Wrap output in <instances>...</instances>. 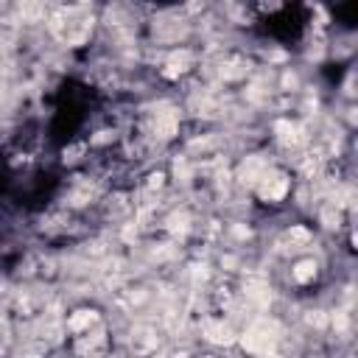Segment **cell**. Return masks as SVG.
<instances>
[{"label": "cell", "instance_id": "cell-1", "mask_svg": "<svg viewBox=\"0 0 358 358\" xmlns=\"http://www.w3.org/2000/svg\"><path fill=\"white\" fill-rule=\"evenodd\" d=\"M50 31L56 34L59 42H64L67 48H81L87 45V39L92 36L95 28V17L87 6H62L50 14Z\"/></svg>", "mask_w": 358, "mask_h": 358}, {"label": "cell", "instance_id": "cell-2", "mask_svg": "<svg viewBox=\"0 0 358 358\" xmlns=\"http://www.w3.org/2000/svg\"><path fill=\"white\" fill-rule=\"evenodd\" d=\"M280 341H282V327L271 316L252 319L249 327L238 336L241 350L249 352L252 358H268V355H274V350L280 347Z\"/></svg>", "mask_w": 358, "mask_h": 358}, {"label": "cell", "instance_id": "cell-3", "mask_svg": "<svg viewBox=\"0 0 358 358\" xmlns=\"http://www.w3.org/2000/svg\"><path fill=\"white\" fill-rule=\"evenodd\" d=\"M291 190H294V176H291L288 168H282V165H277V162H271L268 171H266V173L255 182V187H252V193L257 196V201L266 204V207L282 204V201L291 196Z\"/></svg>", "mask_w": 358, "mask_h": 358}, {"label": "cell", "instance_id": "cell-4", "mask_svg": "<svg viewBox=\"0 0 358 358\" xmlns=\"http://www.w3.org/2000/svg\"><path fill=\"white\" fill-rule=\"evenodd\" d=\"M179 123H182V115L176 106L171 103H159L154 106V112L148 115V134L157 140V143H168L179 134Z\"/></svg>", "mask_w": 358, "mask_h": 358}, {"label": "cell", "instance_id": "cell-5", "mask_svg": "<svg viewBox=\"0 0 358 358\" xmlns=\"http://www.w3.org/2000/svg\"><path fill=\"white\" fill-rule=\"evenodd\" d=\"M271 131H274V143H277L280 148H285V151H299V148H305L308 140H310L305 123H302V120H294V117H280V120H274Z\"/></svg>", "mask_w": 358, "mask_h": 358}, {"label": "cell", "instance_id": "cell-6", "mask_svg": "<svg viewBox=\"0 0 358 358\" xmlns=\"http://www.w3.org/2000/svg\"><path fill=\"white\" fill-rule=\"evenodd\" d=\"M193 67H196V53H193L190 48H185V45H176V48H171V50L165 53V59H162V64H159V76L168 78V81H179V78H185Z\"/></svg>", "mask_w": 358, "mask_h": 358}, {"label": "cell", "instance_id": "cell-7", "mask_svg": "<svg viewBox=\"0 0 358 358\" xmlns=\"http://www.w3.org/2000/svg\"><path fill=\"white\" fill-rule=\"evenodd\" d=\"M106 344H109V338H106V324H103V322L95 324L92 330L81 333V336H73V350H76L81 358H95V355H101V352L106 350Z\"/></svg>", "mask_w": 358, "mask_h": 358}, {"label": "cell", "instance_id": "cell-8", "mask_svg": "<svg viewBox=\"0 0 358 358\" xmlns=\"http://www.w3.org/2000/svg\"><path fill=\"white\" fill-rule=\"evenodd\" d=\"M268 165H271V159L266 157V154H246L243 159H241V165L235 168V179L243 185V187H255V182L268 171Z\"/></svg>", "mask_w": 358, "mask_h": 358}, {"label": "cell", "instance_id": "cell-9", "mask_svg": "<svg viewBox=\"0 0 358 358\" xmlns=\"http://www.w3.org/2000/svg\"><path fill=\"white\" fill-rule=\"evenodd\" d=\"M201 336H204V341L218 344V347H229L238 341L235 330L229 327V322H224V316H207L201 322Z\"/></svg>", "mask_w": 358, "mask_h": 358}, {"label": "cell", "instance_id": "cell-10", "mask_svg": "<svg viewBox=\"0 0 358 358\" xmlns=\"http://www.w3.org/2000/svg\"><path fill=\"white\" fill-rule=\"evenodd\" d=\"M103 319H101V313L95 310V308H76L67 319H64V333H70V338L73 336H81V333H87V330H92L95 324H101Z\"/></svg>", "mask_w": 358, "mask_h": 358}, {"label": "cell", "instance_id": "cell-11", "mask_svg": "<svg viewBox=\"0 0 358 358\" xmlns=\"http://www.w3.org/2000/svg\"><path fill=\"white\" fill-rule=\"evenodd\" d=\"M319 268H322V263L313 255H299L291 263V282L294 285H310L319 277Z\"/></svg>", "mask_w": 358, "mask_h": 358}, {"label": "cell", "instance_id": "cell-12", "mask_svg": "<svg viewBox=\"0 0 358 358\" xmlns=\"http://www.w3.org/2000/svg\"><path fill=\"white\" fill-rule=\"evenodd\" d=\"M319 224L324 227V229H341L344 227V207L338 204V201H327V204H322L319 207Z\"/></svg>", "mask_w": 358, "mask_h": 358}, {"label": "cell", "instance_id": "cell-13", "mask_svg": "<svg viewBox=\"0 0 358 358\" xmlns=\"http://www.w3.org/2000/svg\"><path fill=\"white\" fill-rule=\"evenodd\" d=\"M165 179H168L165 171H151V173L145 176V190H151V193H154V190H162V187H165Z\"/></svg>", "mask_w": 358, "mask_h": 358}, {"label": "cell", "instance_id": "cell-14", "mask_svg": "<svg viewBox=\"0 0 358 358\" xmlns=\"http://www.w3.org/2000/svg\"><path fill=\"white\" fill-rule=\"evenodd\" d=\"M8 347H11V324L0 319V358L8 352Z\"/></svg>", "mask_w": 358, "mask_h": 358}]
</instances>
